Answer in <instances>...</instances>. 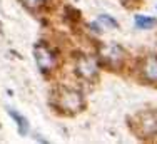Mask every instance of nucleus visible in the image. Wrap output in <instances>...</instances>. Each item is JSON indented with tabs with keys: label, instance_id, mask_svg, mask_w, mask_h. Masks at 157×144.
Masks as SVG:
<instances>
[{
	"label": "nucleus",
	"instance_id": "nucleus-4",
	"mask_svg": "<svg viewBox=\"0 0 157 144\" xmlns=\"http://www.w3.org/2000/svg\"><path fill=\"white\" fill-rule=\"evenodd\" d=\"M144 75H145V79H147V81L157 82V59L151 57L147 62H145V66H144Z\"/></svg>",
	"mask_w": 157,
	"mask_h": 144
},
{
	"label": "nucleus",
	"instance_id": "nucleus-3",
	"mask_svg": "<svg viewBox=\"0 0 157 144\" xmlns=\"http://www.w3.org/2000/svg\"><path fill=\"white\" fill-rule=\"evenodd\" d=\"M60 106L70 111H77L80 107V94L74 90H65L60 96Z\"/></svg>",
	"mask_w": 157,
	"mask_h": 144
},
{
	"label": "nucleus",
	"instance_id": "nucleus-7",
	"mask_svg": "<svg viewBox=\"0 0 157 144\" xmlns=\"http://www.w3.org/2000/svg\"><path fill=\"white\" fill-rule=\"evenodd\" d=\"M102 24H105V25H110L112 29H115L117 27V22L114 20V18H110V17H107V15H100V18H99Z\"/></svg>",
	"mask_w": 157,
	"mask_h": 144
},
{
	"label": "nucleus",
	"instance_id": "nucleus-6",
	"mask_svg": "<svg viewBox=\"0 0 157 144\" xmlns=\"http://www.w3.org/2000/svg\"><path fill=\"white\" fill-rule=\"evenodd\" d=\"M9 114L17 119V124H18V131H20V134H25V132H27V129H29V127H27V121H25L20 114H17L15 111H12V109H9Z\"/></svg>",
	"mask_w": 157,
	"mask_h": 144
},
{
	"label": "nucleus",
	"instance_id": "nucleus-2",
	"mask_svg": "<svg viewBox=\"0 0 157 144\" xmlns=\"http://www.w3.org/2000/svg\"><path fill=\"white\" fill-rule=\"evenodd\" d=\"M77 72L85 79H92L97 74V64L92 57H80L77 64Z\"/></svg>",
	"mask_w": 157,
	"mask_h": 144
},
{
	"label": "nucleus",
	"instance_id": "nucleus-5",
	"mask_svg": "<svg viewBox=\"0 0 157 144\" xmlns=\"http://www.w3.org/2000/svg\"><path fill=\"white\" fill-rule=\"evenodd\" d=\"M155 24H157L155 18L142 17V15H137V17H136V25H137V29H152Z\"/></svg>",
	"mask_w": 157,
	"mask_h": 144
},
{
	"label": "nucleus",
	"instance_id": "nucleus-1",
	"mask_svg": "<svg viewBox=\"0 0 157 144\" xmlns=\"http://www.w3.org/2000/svg\"><path fill=\"white\" fill-rule=\"evenodd\" d=\"M35 59H37V64H39L40 70H44V72L50 70L55 64L54 55H52V52L48 50L45 45H39L35 49Z\"/></svg>",
	"mask_w": 157,
	"mask_h": 144
},
{
	"label": "nucleus",
	"instance_id": "nucleus-8",
	"mask_svg": "<svg viewBox=\"0 0 157 144\" xmlns=\"http://www.w3.org/2000/svg\"><path fill=\"white\" fill-rule=\"evenodd\" d=\"M22 2H24L25 5L29 7V9H35V7H39L40 3L44 2V0H22Z\"/></svg>",
	"mask_w": 157,
	"mask_h": 144
}]
</instances>
